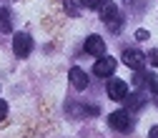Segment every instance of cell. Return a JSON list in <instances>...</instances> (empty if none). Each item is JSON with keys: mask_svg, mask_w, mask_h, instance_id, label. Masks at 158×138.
<instances>
[{"mask_svg": "<svg viewBox=\"0 0 158 138\" xmlns=\"http://www.w3.org/2000/svg\"><path fill=\"white\" fill-rule=\"evenodd\" d=\"M13 30V13L8 8H0V33H10Z\"/></svg>", "mask_w": 158, "mask_h": 138, "instance_id": "10", "label": "cell"}, {"mask_svg": "<svg viewBox=\"0 0 158 138\" xmlns=\"http://www.w3.org/2000/svg\"><path fill=\"white\" fill-rule=\"evenodd\" d=\"M126 93H128V83L121 81V78H113V81L108 83V95L113 98V101H123Z\"/></svg>", "mask_w": 158, "mask_h": 138, "instance_id": "7", "label": "cell"}, {"mask_svg": "<svg viewBox=\"0 0 158 138\" xmlns=\"http://www.w3.org/2000/svg\"><path fill=\"white\" fill-rule=\"evenodd\" d=\"M30 50H33V38L28 33H15V38H13V53L18 58H28Z\"/></svg>", "mask_w": 158, "mask_h": 138, "instance_id": "3", "label": "cell"}, {"mask_svg": "<svg viewBox=\"0 0 158 138\" xmlns=\"http://www.w3.org/2000/svg\"><path fill=\"white\" fill-rule=\"evenodd\" d=\"M63 8H65L68 15H81L83 3H81V0H63Z\"/></svg>", "mask_w": 158, "mask_h": 138, "instance_id": "11", "label": "cell"}, {"mask_svg": "<svg viewBox=\"0 0 158 138\" xmlns=\"http://www.w3.org/2000/svg\"><path fill=\"white\" fill-rule=\"evenodd\" d=\"M108 126L118 133H131L133 131V118H131L128 111H113L108 115Z\"/></svg>", "mask_w": 158, "mask_h": 138, "instance_id": "2", "label": "cell"}, {"mask_svg": "<svg viewBox=\"0 0 158 138\" xmlns=\"http://www.w3.org/2000/svg\"><path fill=\"white\" fill-rule=\"evenodd\" d=\"M135 38H138V40H146V38H148V30H138Z\"/></svg>", "mask_w": 158, "mask_h": 138, "instance_id": "16", "label": "cell"}, {"mask_svg": "<svg viewBox=\"0 0 158 138\" xmlns=\"http://www.w3.org/2000/svg\"><path fill=\"white\" fill-rule=\"evenodd\" d=\"M5 115H8V103H5V101H0V121H3Z\"/></svg>", "mask_w": 158, "mask_h": 138, "instance_id": "15", "label": "cell"}, {"mask_svg": "<svg viewBox=\"0 0 158 138\" xmlns=\"http://www.w3.org/2000/svg\"><path fill=\"white\" fill-rule=\"evenodd\" d=\"M146 61H148L151 65H156V68H158V50H153V53H148V58H146Z\"/></svg>", "mask_w": 158, "mask_h": 138, "instance_id": "14", "label": "cell"}, {"mask_svg": "<svg viewBox=\"0 0 158 138\" xmlns=\"http://www.w3.org/2000/svg\"><path fill=\"white\" fill-rule=\"evenodd\" d=\"M81 3H83V8H88V10H98V8L103 5V0H81Z\"/></svg>", "mask_w": 158, "mask_h": 138, "instance_id": "13", "label": "cell"}, {"mask_svg": "<svg viewBox=\"0 0 158 138\" xmlns=\"http://www.w3.org/2000/svg\"><path fill=\"white\" fill-rule=\"evenodd\" d=\"M148 138H158V126H153V128H151V133H148Z\"/></svg>", "mask_w": 158, "mask_h": 138, "instance_id": "17", "label": "cell"}, {"mask_svg": "<svg viewBox=\"0 0 158 138\" xmlns=\"http://www.w3.org/2000/svg\"><path fill=\"white\" fill-rule=\"evenodd\" d=\"M98 13H101V20H103L113 33L121 30V25H123V13H121V8H118L115 3H108V0H103V5L98 8Z\"/></svg>", "mask_w": 158, "mask_h": 138, "instance_id": "1", "label": "cell"}, {"mask_svg": "<svg viewBox=\"0 0 158 138\" xmlns=\"http://www.w3.org/2000/svg\"><path fill=\"white\" fill-rule=\"evenodd\" d=\"M123 63L133 70H143L148 61H146V53H141V50H123Z\"/></svg>", "mask_w": 158, "mask_h": 138, "instance_id": "4", "label": "cell"}, {"mask_svg": "<svg viewBox=\"0 0 158 138\" xmlns=\"http://www.w3.org/2000/svg\"><path fill=\"white\" fill-rule=\"evenodd\" d=\"M85 53H90V55H95V58L106 55V43H103V38H101V35H88V38H85Z\"/></svg>", "mask_w": 158, "mask_h": 138, "instance_id": "6", "label": "cell"}, {"mask_svg": "<svg viewBox=\"0 0 158 138\" xmlns=\"http://www.w3.org/2000/svg\"><path fill=\"white\" fill-rule=\"evenodd\" d=\"M123 101H126V108H128V111H138V108L143 106L146 95H143V93H126Z\"/></svg>", "mask_w": 158, "mask_h": 138, "instance_id": "9", "label": "cell"}, {"mask_svg": "<svg viewBox=\"0 0 158 138\" xmlns=\"http://www.w3.org/2000/svg\"><path fill=\"white\" fill-rule=\"evenodd\" d=\"M115 58H110V55H101L98 58V63L93 65V73L98 75V78H106V75H113V70H115Z\"/></svg>", "mask_w": 158, "mask_h": 138, "instance_id": "5", "label": "cell"}, {"mask_svg": "<svg viewBox=\"0 0 158 138\" xmlns=\"http://www.w3.org/2000/svg\"><path fill=\"white\" fill-rule=\"evenodd\" d=\"M153 81H156L153 73H141V70H135V75H133V83H138V86H151Z\"/></svg>", "mask_w": 158, "mask_h": 138, "instance_id": "12", "label": "cell"}, {"mask_svg": "<svg viewBox=\"0 0 158 138\" xmlns=\"http://www.w3.org/2000/svg\"><path fill=\"white\" fill-rule=\"evenodd\" d=\"M151 86H153V90H156V103H158V81H153Z\"/></svg>", "mask_w": 158, "mask_h": 138, "instance_id": "18", "label": "cell"}, {"mask_svg": "<svg viewBox=\"0 0 158 138\" xmlns=\"http://www.w3.org/2000/svg\"><path fill=\"white\" fill-rule=\"evenodd\" d=\"M68 78H70V83H73L75 90H85V88H88V75H85L81 68H70Z\"/></svg>", "mask_w": 158, "mask_h": 138, "instance_id": "8", "label": "cell"}]
</instances>
